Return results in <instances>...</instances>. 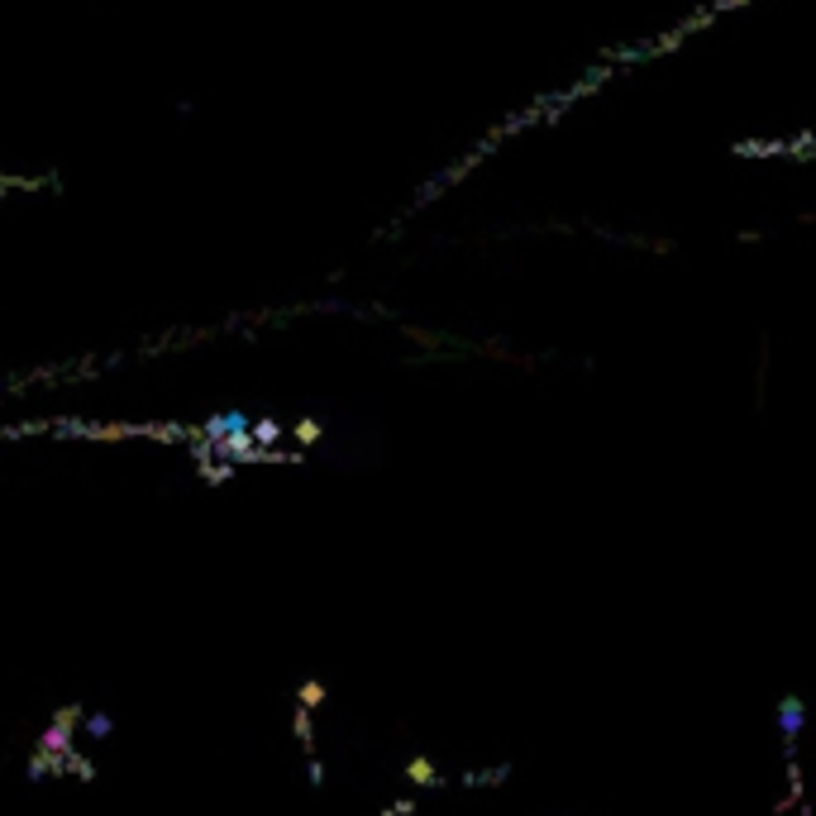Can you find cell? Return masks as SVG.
<instances>
[{
	"mask_svg": "<svg viewBox=\"0 0 816 816\" xmlns=\"http://www.w3.org/2000/svg\"><path fill=\"white\" fill-rule=\"evenodd\" d=\"M296 439H306V444L320 439V425H315V420H301V425H296Z\"/></svg>",
	"mask_w": 816,
	"mask_h": 816,
	"instance_id": "30bf717a",
	"label": "cell"
},
{
	"mask_svg": "<svg viewBox=\"0 0 816 816\" xmlns=\"http://www.w3.org/2000/svg\"><path fill=\"white\" fill-rule=\"evenodd\" d=\"M325 697H329V692H325V683H320V678H306V683L296 688V702L310 707V712H315V707H325Z\"/></svg>",
	"mask_w": 816,
	"mask_h": 816,
	"instance_id": "5b68a950",
	"label": "cell"
},
{
	"mask_svg": "<svg viewBox=\"0 0 816 816\" xmlns=\"http://www.w3.org/2000/svg\"><path fill=\"white\" fill-rule=\"evenodd\" d=\"M306 773H310V788H325V764H320L315 754H310V769H306Z\"/></svg>",
	"mask_w": 816,
	"mask_h": 816,
	"instance_id": "9c48e42d",
	"label": "cell"
},
{
	"mask_svg": "<svg viewBox=\"0 0 816 816\" xmlns=\"http://www.w3.org/2000/svg\"><path fill=\"white\" fill-rule=\"evenodd\" d=\"M277 434H282V425H277V420H253V439H258V444H272Z\"/></svg>",
	"mask_w": 816,
	"mask_h": 816,
	"instance_id": "ba28073f",
	"label": "cell"
},
{
	"mask_svg": "<svg viewBox=\"0 0 816 816\" xmlns=\"http://www.w3.org/2000/svg\"><path fill=\"white\" fill-rule=\"evenodd\" d=\"M67 773H77L82 783H91V778H96V764H91L86 754H77V749H72V754H67Z\"/></svg>",
	"mask_w": 816,
	"mask_h": 816,
	"instance_id": "52a82bcc",
	"label": "cell"
},
{
	"mask_svg": "<svg viewBox=\"0 0 816 816\" xmlns=\"http://www.w3.org/2000/svg\"><path fill=\"white\" fill-rule=\"evenodd\" d=\"M292 735L301 740V749H306V754H315V712L301 707V702H296V712H292Z\"/></svg>",
	"mask_w": 816,
	"mask_h": 816,
	"instance_id": "3957f363",
	"label": "cell"
},
{
	"mask_svg": "<svg viewBox=\"0 0 816 816\" xmlns=\"http://www.w3.org/2000/svg\"><path fill=\"white\" fill-rule=\"evenodd\" d=\"M410 812H415V802H410V797H401V802H392L382 816H410Z\"/></svg>",
	"mask_w": 816,
	"mask_h": 816,
	"instance_id": "8fae6325",
	"label": "cell"
},
{
	"mask_svg": "<svg viewBox=\"0 0 816 816\" xmlns=\"http://www.w3.org/2000/svg\"><path fill=\"white\" fill-rule=\"evenodd\" d=\"M406 778L415 783V788H444V773L425 759V754H415V759H406Z\"/></svg>",
	"mask_w": 816,
	"mask_h": 816,
	"instance_id": "7a4b0ae2",
	"label": "cell"
},
{
	"mask_svg": "<svg viewBox=\"0 0 816 816\" xmlns=\"http://www.w3.org/2000/svg\"><path fill=\"white\" fill-rule=\"evenodd\" d=\"M506 778H511V764H497V769H482V773H463V783H468V788H487V783L497 788V783H506Z\"/></svg>",
	"mask_w": 816,
	"mask_h": 816,
	"instance_id": "277c9868",
	"label": "cell"
},
{
	"mask_svg": "<svg viewBox=\"0 0 816 816\" xmlns=\"http://www.w3.org/2000/svg\"><path fill=\"white\" fill-rule=\"evenodd\" d=\"M82 730H86L91 740H105V735L115 730V721H110L105 712H91V716H82Z\"/></svg>",
	"mask_w": 816,
	"mask_h": 816,
	"instance_id": "8992f818",
	"label": "cell"
},
{
	"mask_svg": "<svg viewBox=\"0 0 816 816\" xmlns=\"http://www.w3.org/2000/svg\"><path fill=\"white\" fill-rule=\"evenodd\" d=\"M778 735H783V759L788 754H797V735H802V725H807V702L797 697V692H788V697H778Z\"/></svg>",
	"mask_w": 816,
	"mask_h": 816,
	"instance_id": "6da1fadb",
	"label": "cell"
}]
</instances>
